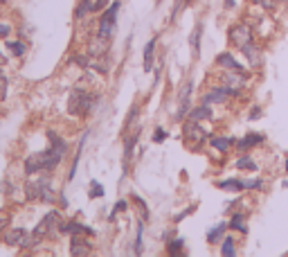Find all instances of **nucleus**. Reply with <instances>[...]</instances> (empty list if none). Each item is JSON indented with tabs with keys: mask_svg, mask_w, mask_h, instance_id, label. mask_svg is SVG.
<instances>
[{
	"mask_svg": "<svg viewBox=\"0 0 288 257\" xmlns=\"http://www.w3.org/2000/svg\"><path fill=\"white\" fill-rule=\"evenodd\" d=\"M48 135H50V149L48 151L27 156V161H25V174L27 176H32V174H36V171H52L54 167L63 161L65 149H68L65 142L54 133V131H48Z\"/></svg>",
	"mask_w": 288,
	"mask_h": 257,
	"instance_id": "nucleus-1",
	"label": "nucleus"
},
{
	"mask_svg": "<svg viewBox=\"0 0 288 257\" xmlns=\"http://www.w3.org/2000/svg\"><path fill=\"white\" fill-rule=\"evenodd\" d=\"M117 11H119V0L111 2L106 9L102 11V16H99V25H97V36L108 41L115 30V23H117Z\"/></svg>",
	"mask_w": 288,
	"mask_h": 257,
	"instance_id": "nucleus-2",
	"label": "nucleus"
},
{
	"mask_svg": "<svg viewBox=\"0 0 288 257\" xmlns=\"http://www.w3.org/2000/svg\"><path fill=\"white\" fill-rule=\"evenodd\" d=\"M92 106H95V97L92 95H88V93L81 91V88H75V91H72L70 102H68V111L72 113V115H88Z\"/></svg>",
	"mask_w": 288,
	"mask_h": 257,
	"instance_id": "nucleus-3",
	"label": "nucleus"
},
{
	"mask_svg": "<svg viewBox=\"0 0 288 257\" xmlns=\"http://www.w3.org/2000/svg\"><path fill=\"white\" fill-rule=\"evenodd\" d=\"M54 190H52V183H50V176H41L36 181H29L25 188V194L29 201L34 198H43V201H54Z\"/></svg>",
	"mask_w": 288,
	"mask_h": 257,
	"instance_id": "nucleus-4",
	"label": "nucleus"
},
{
	"mask_svg": "<svg viewBox=\"0 0 288 257\" xmlns=\"http://www.w3.org/2000/svg\"><path fill=\"white\" fill-rule=\"evenodd\" d=\"M228 38H230V43H232L234 48L243 50L248 43H252V30L248 25H234V27H230Z\"/></svg>",
	"mask_w": 288,
	"mask_h": 257,
	"instance_id": "nucleus-5",
	"label": "nucleus"
},
{
	"mask_svg": "<svg viewBox=\"0 0 288 257\" xmlns=\"http://www.w3.org/2000/svg\"><path fill=\"white\" fill-rule=\"evenodd\" d=\"M228 95H239V91H232V88H228V86H216V88L207 91L203 97H201V102L203 104H221V102H225V97Z\"/></svg>",
	"mask_w": 288,
	"mask_h": 257,
	"instance_id": "nucleus-6",
	"label": "nucleus"
},
{
	"mask_svg": "<svg viewBox=\"0 0 288 257\" xmlns=\"http://www.w3.org/2000/svg\"><path fill=\"white\" fill-rule=\"evenodd\" d=\"M192 88H194L192 81H187V84L180 88V95H178V104H180V108H178V120L187 118L189 111H192V108H189V95H192Z\"/></svg>",
	"mask_w": 288,
	"mask_h": 257,
	"instance_id": "nucleus-7",
	"label": "nucleus"
},
{
	"mask_svg": "<svg viewBox=\"0 0 288 257\" xmlns=\"http://www.w3.org/2000/svg\"><path fill=\"white\" fill-rule=\"evenodd\" d=\"M185 138H187V142H192V145H201L203 140H207V133L198 127V122H192V120H189V122L185 124Z\"/></svg>",
	"mask_w": 288,
	"mask_h": 257,
	"instance_id": "nucleus-8",
	"label": "nucleus"
},
{
	"mask_svg": "<svg viewBox=\"0 0 288 257\" xmlns=\"http://www.w3.org/2000/svg\"><path fill=\"white\" fill-rule=\"evenodd\" d=\"M246 79H248V77L243 75V70H228V72H225V77H223L225 86H228V88H232V91L243 88V86H246Z\"/></svg>",
	"mask_w": 288,
	"mask_h": 257,
	"instance_id": "nucleus-9",
	"label": "nucleus"
},
{
	"mask_svg": "<svg viewBox=\"0 0 288 257\" xmlns=\"http://www.w3.org/2000/svg\"><path fill=\"white\" fill-rule=\"evenodd\" d=\"M241 52L246 54V59L250 61L252 68H261V61H263V57H261V48H257L255 41L248 43V45H246L243 50H241Z\"/></svg>",
	"mask_w": 288,
	"mask_h": 257,
	"instance_id": "nucleus-10",
	"label": "nucleus"
},
{
	"mask_svg": "<svg viewBox=\"0 0 288 257\" xmlns=\"http://www.w3.org/2000/svg\"><path fill=\"white\" fill-rule=\"evenodd\" d=\"M25 237H27L25 228H11V230L5 235V244L7 246H23Z\"/></svg>",
	"mask_w": 288,
	"mask_h": 257,
	"instance_id": "nucleus-11",
	"label": "nucleus"
},
{
	"mask_svg": "<svg viewBox=\"0 0 288 257\" xmlns=\"http://www.w3.org/2000/svg\"><path fill=\"white\" fill-rule=\"evenodd\" d=\"M216 65H221V68H225V70H243V65H241L230 52H221L219 57H216Z\"/></svg>",
	"mask_w": 288,
	"mask_h": 257,
	"instance_id": "nucleus-12",
	"label": "nucleus"
},
{
	"mask_svg": "<svg viewBox=\"0 0 288 257\" xmlns=\"http://www.w3.org/2000/svg\"><path fill=\"white\" fill-rule=\"evenodd\" d=\"M187 118L192 120V122H201V120H209V118H212V111H209L207 104H201L198 108H192Z\"/></svg>",
	"mask_w": 288,
	"mask_h": 257,
	"instance_id": "nucleus-13",
	"label": "nucleus"
},
{
	"mask_svg": "<svg viewBox=\"0 0 288 257\" xmlns=\"http://www.w3.org/2000/svg\"><path fill=\"white\" fill-rule=\"evenodd\" d=\"M201 38H203V23H198V25L194 27V32L189 34V45H192L194 54L201 52Z\"/></svg>",
	"mask_w": 288,
	"mask_h": 257,
	"instance_id": "nucleus-14",
	"label": "nucleus"
},
{
	"mask_svg": "<svg viewBox=\"0 0 288 257\" xmlns=\"http://www.w3.org/2000/svg\"><path fill=\"white\" fill-rule=\"evenodd\" d=\"M261 142H263V135L261 133H248L246 138L236 140V145H239L241 149H250V147H255V145H261Z\"/></svg>",
	"mask_w": 288,
	"mask_h": 257,
	"instance_id": "nucleus-15",
	"label": "nucleus"
},
{
	"mask_svg": "<svg viewBox=\"0 0 288 257\" xmlns=\"http://www.w3.org/2000/svg\"><path fill=\"white\" fill-rule=\"evenodd\" d=\"M209 145H212L214 149H219L221 154H225V151L232 147V138H225V135H212V138H209Z\"/></svg>",
	"mask_w": 288,
	"mask_h": 257,
	"instance_id": "nucleus-16",
	"label": "nucleus"
},
{
	"mask_svg": "<svg viewBox=\"0 0 288 257\" xmlns=\"http://www.w3.org/2000/svg\"><path fill=\"white\" fill-rule=\"evenodd\" d=\"M153 54H155V38H151L146 43V48H144V70L146 72H151V68H153Z\"/></svg>",
	"mask_w": 288,
	"mask_h": 257,
	"instance_id": "nucleus-17",
	"label": "nucleus"
},
{
	"mask_svg": "<svg viewBox=\"0 0 288 257\" xmlns=\"http://www.w3.org/2000/svg\"><path fill=\"white\" fill-rule=\"evenodd\" d=\"M135 142H138V133L126 135V140H124V162H128L131 158H133V147H135Z\"/></svg>",
	"mask_w": 288,
	"mask_h": 257,
	"instance_id": "nucleus-18",
	"label": "nucleus"
},
{
	"mask_svg": "<svg viewBox=\"0 0 288 257\" xmlns=\"http://www.w3.org/2000/svg\"><path fill=\"white\" fill-rule=\"evenodd\" d=\"M92 5H95V2H90V0H81L79 5H77V11H75V18H77V21H81V18L88 16V14L92 11Z\"/></svg>",
	"mask_w": 288,
	"mask_h": 257,
	"instance_id": "nucleus-19",
	"label": "nucleus"
},
{
	"mask_svg": "<svg viewBox=\"0 0 288 257\" xmlns=\"http://www.w3.org/2000/svg\"><path fill=\"white\" fill-rule=\"evenodd\" d=\"M230 228H232V230H239V232H243V235H246L248 228H246V219H243V214L236 212L234 217L230 219Z\"/></svg>",
	"mask_w": 288,
	"mask_h": 257,
	"instance_id": "nucleus-20",
	"label": "nucleus"
},
{
	"mask_svg": "<svg viewBox=\"0 0 288 257\" xmlns=\"http://www.w3.org/2000/svg\"><path fill=\"white\" fill-rule=\"evenodd\" d=\"M221 255H225V257H232V255H236L234 239H232V237H225V239L221 241Z\"/></svg>",
	"mask_w": 288,
	"mask_h": 257,
	"instance_id": "nucleus-21",
	"label": "nucleus"
},
{
	"mask_svg": "<svg viewBox=\"0 0 288 257\" xmlns=\"http://www.w3.org/2000/svg\"><path fill=\"white\" fill-rule=\"evenodd\" d=\"M221 190H228V192H241L243 190V185H241V181H236V178H230V181H223L219 183Z\"/></svg>",
	"mask_w": 288,
	"mask_h": 257,
	"instance_id": "nucleus-22",
	"label": "nucleus"
},
{
	"mask_svg": "<svg viewBox=\"0 0 288 257\" xmlns=\"http://www.w3.org/2000/svg\"><path fill=\"white\" fill-rule=\"evenodd\" d=\"M86 135H88V131H86V133H84V138H81V142H79V149H77V156H75V161H72V167H70V174H68V178H75V174H77V165H79V158H81V149H84Z\"/></svg>",
	"mask_w": 288,
	"mask_h": 257,
	"instance_id": "nucleus-23",
	"label": "nucleus"
},
{
	"mask_svg": "<svg viewBox=\"0 0 288 257\" xmlns=\"http://www.w3.org/2000/svg\"><path fill=\"white\" fill-rule=\"evenodd\" d=\"M228 228H230V224H219L216 228H214V230H209V232H207V241H209V244H214V241L219 239V237L223 235V232L228 230Z\"/></svg>",
	"mask_w": 288,
	"mask_h": 257,
	"instance_id": "nucleus-24",
	"label": "nucleus"
},
{
	"mask_svg": "<svg viewBox=\"0 0 288 257\" xmlns=\"http://www.w3.org/2000/svg\"><path fill=\"white\" fill-rule=\"evenodd\" d=\"M7 48H9V52L14 54V57H23L25 54V45H23L21 41H7Z\"/></svg>",
	"mask_w": 288,
	"mask_h": 257,
	"instance_id": "nucleus-25",
	"label": "nucleus"
},
{
	"mask_svg": "<svg viewBox=\"0 0 288 257\" xmlns=\"http://www.w3.org/2000/svg\"><path fill=\"white\" fill-rule=\"evenodd\" d=\"M236 167H239V169H257L255 161H252V158H248V156L239 158V161H236Z\"/></svg>",
	"mask_w": 288,
	"mask_h": 257,
	"instance_id": "nucleus-26",
	"label": "nucleus"
},
{
	"mask_svg": "<svg viewBox=\"0 0 288 257\" xmlns=\"http://www.w3.org/2000/svg\"><path fill=\"white\" fill-rule=\"evenodd\" d=\"M241 185H243V190H259L263 185L261 178H252V181H241Z\"/></svg>",
	"mask_w": 288,
	"mask_h": 257,
	"instance_id": "nucleus-27",
	"label": "nucleus"
},
{
	"mask_svg": "<svg viewBox=\"0 0 288 257\" xmlns=\"http://www.w3.org/2000/svg\"><path fill=\"white\" fill-rule=\"evenodd\" d=\"M180 248H182V239H173V241H169V244H167V253H169V255L180 253Z\"/></svg>",
	"mask_w": 288,
	"mask_h": 257,
	"instance_id": "nucleus-28",
	"label": "nucleus"
},
{
	"mask_svg": "<svg viewBox=\"0 0 288 257\" xmlns=\"http://www.w3.org/2000/svg\"><path fill=\"white\" fill-rule=\"evenodd\" d=\"M133 201L140 205V214H142V219H149V208H146V203H144L140 196H135V194H133Z\"/></svg>",
	"mask_w": 288,
	"mask_h": 257,
	"instance_id": "nucleus-29",
	"label": "nucleus"
},
{
	"mask_svg": "<svg viewBox=\"0 0 288 257\" xmlns=\"http://www.w3.org/2000/svg\"><path fill=\"white\" fill-rule=\"evenodd\" d=\"M97 196H104V188L97 181H92L90 183V198H97Z\"/></svg>",
	"mask_w": 288,
	"mask_h": 257,
	"instance_id": "nucleus-30",
	"label": "nucleus"
},
{
	"mask_svg": "<svg viewBox=\"0 0 288 257\" xmlns=\"http://www.w3.org/2000/svg\"><path fill=\"white\" fill-rule=\"evenodd\" d=\"M142 225H138V235H135V246H133V251H135V255H140L142 253Z\"/></svg>",
	"mask_w": 288,
	"mask_h": 257,
	"instance_id": "nucleus-31",
	"label": "nucleus"
},
{
	"mask_svg": "<svg viewBox=\"0 0 288 257\" xmlns=\"http://www.w3.org/2000/svg\"><path fill=\"white\" fill-rule=\"evenodd\" d=\"M7 97V77L0 72V102H5Z\"/></svg>",
	"mask_w": 288,
	"mask_h": 257,
	"instance_id": "nucleus-32",
	"label": "nucleus"
},
{
	"mask_svg": "<svg viewBox=\"0 0 288 257\" xmlns=\"http://www.w3.org/2000/svg\"><path fill=\"white\" fill-rule=\"evenodd\" d=\"M126 201H117V203H115V208H113V214H111V219H113V217H115V214H117V212H124V210H126Z\"/></svg>",
	"mask_w": 288,
	"mask_h": 257,
	"instance_id": "nucleus-33",
	"label": "nucleus"
},
{
	"mask_svg": "<svg viewBox=\"0 0 288 257\" xmlns=\"http://www.w3.org/2000/svg\"><path fill=\"white\" fill-rule=\"evenodd\" d=\"M165 138H167V131H165V128H155V133H153L155 142H165Z\"/></svg>",
	"mask_w": 288,
	"mask_h": 257,
	"instance_id": "nucleus-34",
	"label": "nucleus"
},
{
	"mask_svg": "<svg viewBox=\"0 0 288 257\" xmlns=\"http://www.w3.org/2000/svg\"><path fill=\"white\" fill-rule=\"evenodd\" d=\"M106 2H108V0H97L95 5H92V11H102V9H106Z\"/></svg>",
	"mask_w": 288,
	"mask_h": 257,
	"instance_id": "nucleus-35",
	"label": "nucleus"
},
{
	"mask_svg": "<svg viewBox=\"0 0 288 257\" xmlns=\"http://www.w3.org/2000/svg\"><path fill=\"white\" fill-rule=\"evenodd\" d=\"M257 2L261 7H266V9H272V7H275V0H257Z\"/></svg>",
	"mask_w": 288,
	"mask_h": 257,
	"instance_id": "nucleus-36",
	"label": "nucleus"
},
{
	"mask_svg": "<svg viewBox=\"0 0 288 257\" xmlns=\"http://www.w3.org/2000/svg\"><path fill=\"white\" fill-rule=\"evenodd\" d=\"M9 32H11V25H0V36H9Z\"/></svg>",
	"mask_w": 288,
	"mask_h": 257,
	"instance_id": "nucleus-37",
	"label": "nucleus"
},
{
	"mask_svg": "<svg viewBox=\"0 0 288 257\" xmlns=\"http://www.w3.org/2000/svg\"><path fill=\"white\" fill-rule=\"evenodd\" d=\"M187 214H192V208H187L185 212H180V214H178V217H176V221H182V219L187 217Z\"/></svg>",
	"mask_w": 288,
	"mask_h": 257,
	"instance_id": "nucleus-38",
	"label": "nucleus"
},
{
	"mask_svg": "<svg viewBox=\"0 0 288 257\" xmlns=\"http://www.w3.org/2000/svg\"><path fill=\"white\" fill-rule=\"evenodd\" d=\"M259 113H261V108H259V106H255V108L250 111V120H255L257 115H259Z\"/></svg>",
	"mask_w": 288,
	"mask_h": 257,
	"instance_id": "nucleus-39",
	"label": "nucleus"
},
{
	"mask_svg": "<svg viewBox=\"0 0 288 257\" xmlns=\"http://www.w3.org/2000/svg\"><path fill=\"white\" fill-rule=\"evenodd\" d=\"M5 225H7V219H5V217H0V230H2Z\"/></svg>",
	"mask_w": 288,
	"mask_h": 257,
	"instance_id": "nucleus-40",
	"label": "nucleus"
},
{
	"mask_svg": "<svg viewBox=\"0 0 288 257\" xmlns=\"http://www.w3.org/2000/svg\"><path fill=\"white\" fill-rule=\"evenodd\" d=\"M225 5H228V7H234V0H225Z\"/></svg>",
	"mask_w": 288,
	"mask_h": 257,
	"instance_id": "nucleus-41",
	"label": "nucleus"
},
{
	"mask_svg": "<svg viewBox=\"0 0 288 257\" xmlns=\"http://www.w3.org/2000/svg\"><path fill=\"white\" fill-rule=\"evenodd\" d=\"M286 171H288V161H286Z\"/></svg>",
	"mask_w": 288,
	"mask_h": 257,
	"instance_id": "nucleus-42",
	"label": "nucleus"
}]
</instances>
